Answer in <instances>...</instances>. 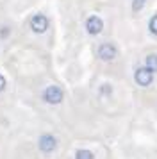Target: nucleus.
<instances>
[{
  "label": "nucleus",
  "instance_id": "nucleus-1",
  "mask_svg": "<svg viewBox=\"0 0 157 159\" xmlns=\"http://www.w3.org/2000/svg\"><path fill=\"white\" fill-rule=\"evenodd\" d=\"M29 25H30V29L34 30L36 34H43V32H47V30H48L50 22H48V18L43 15V13H36V15L30 18Z\"/></svg>",
  "mask_w": 157,
  "mask_h": 159
},
{
  "label": "nucleus",
  "instance_id": "nucleus-2",
  "mask_svg": "<svg viewBox=\"0 0 157 159\" xmlns=\"http://www.w3.org/2000/svg\"><path fill=\"white\" fill-rule=\"evenodd\" d=\"M64 98V93L63 89L59 86H48L45 91H43V100L52 104V106H56V104H61Z\"/></svg>",
  "mask_w": 157,
  "mask_h": 159
},
{
  "label": "nucleus",
  "instance_id": "nucleus-3",
  "mask_svg": "<svg viewBox=\"0 0 157 159\" xmlns=\"http://www.w3.org/2000/svg\"><path fill=\"white\" fill-rule=\"evenodd\" d=\"M134 80H136V84L146 88V86H150V84H152V80H154V72L148 70L146 66H141V68H137V70H136Z\"/></svg>",
  "mask_w": 157,
  "mask_h": 159
},
{
  "label": "nucleus",
  "instance_id": "nucleus-4",
  "mask_svg": "<svg viewBox=\"0 0 157 159\" xmlns=\"http://www.w3.org/2000/svg\"><path fill=\"white\" fill-rule=\"evenodd\" d=\"M96 56H98L102 61H113L116 56H118V50L113 43H102L96 50Z\"/></svg>",
  "mask_w": 157,
  "mask_h": 159
},
{
  "label": "nucleus",
  "instance_id": "nucleus-5",
  "mask_svg": "<svg viewBox=\"0 0 157 159\" xmlns=\"http://www.w3.org/2000/svg\"><path fill=\"white\" fill-rule=\"evenodd\" d=\"M39 150L43 152V154H50V152L56 150L57 147V139L52 134H43L41 138H39Z\"/></svg>",
  "mask_w": 157,
  "mask_h": 159
},
{
  "label": "nucleus",
  "instance_id": "nucleus-6",
  "mask_svg": "<svg viewBox=\"0 0 157 159\" xmlns=\"http://www.w3.org/2000/svg\"><path fill=\"white\" fill-rule=\"evenodd\" d=\"M104 29V22L100 20L98 16H89L87 20H86V30H87V34H91V36H96L100 34Z\"/></svg>",
  "mask_w": 157,
  "mask_h": 159
},
{
  "label": "nucleus",
  "instance_id": "nucleus-7",
  "mask_svg": "<svg viewBox=\"0 0 157 159\" xmlns=\"http://www.w3.org/2000/svg\"><path fill=\"white\" fill-rule=\"evenodd\" d=\"M145 66H146L148 70H152V72H157V54H150V56H146V59H145Z\"/></svg>",
  "mask_w": 157,
  "mask_h": 159
},
{
  "label": "nucleus",
  "instance_id": "nucleus-8",
  "mask_svg": "<svg viewBox=\"0 0 157 159\" xmlns=\"http://www.w3.org/2000/svg\"><path fill=\"white\" fill-rule=\"evenodd\" d=\"M75 159H95V156H93V152H89V150H78L77 154H75Z\"/></svg>",
  "mask_w": 157,
  "mask_h": 159
},
{
  "label": "nucleus",
  "instance_id": "nucleus-9",
  "mask_svg": "<svg viewBox=\"0 0 157 159\" xmlns=\"http://www.w3.org/2000/svg\"><path fill=\"white\" fill-rule=\"evenodd\" d=\"M148 29H150V32H152L154 36H157V15H154L152 18H150V22H148Z\"/></svg>",
  "mask_w": 157,
  "mask_h": 159
},
{
  "label": "nucleus",
  "instance_id": "nucleus-10",
  "mask_svg": "<svg viewBox=\"0 0 157 159\" xmlns=\"http://www.w3.org/2000/svg\"><path fill=\"white\" fill-rule=\"evenodd\" d=\"M145 4H146V0H134V2H132V11H136V13L141 11V9L145 7Z\"/></svg>",
  "mask_w": 157,
  "mask_h": 159
},
{
  "label": "nucleus",
  "instance_id": "nucleus-11",
  "mask_svg": "<svg viewBox=\"0 0 157 159\" xmlns=\"http://www.w3.org/2000/svg\"><path fill=\"white\" fill-rule=\"evenodd\" d=\"M4 88H6V79L0 75V91H4Z\"/></svg>",
  "mask_w": 157,
  "mask_h": 159
}]
</instances>
